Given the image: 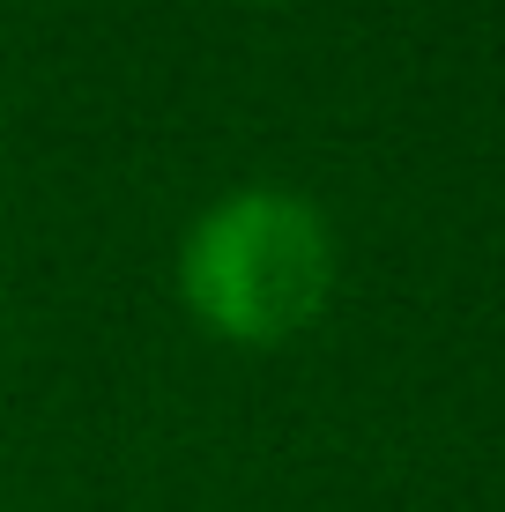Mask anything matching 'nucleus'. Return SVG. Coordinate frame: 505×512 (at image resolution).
Wrapping results in <instances>:
<instances>
[{"label":"nucleus","instance_id":"nucleus-1","mask_svg":"<svg viewBox=\"0 0 505 512\" xmlns=\"http://www.w3.org/2000/svg\"><path fill=\"white\" fill-rule=\"evenodd\" d=\"M186 305L231 342H283L335 290L327 216L290 186H238L186 231Z\"/></svg>","mask_w":505,"mask_h":512}]
</instances>
